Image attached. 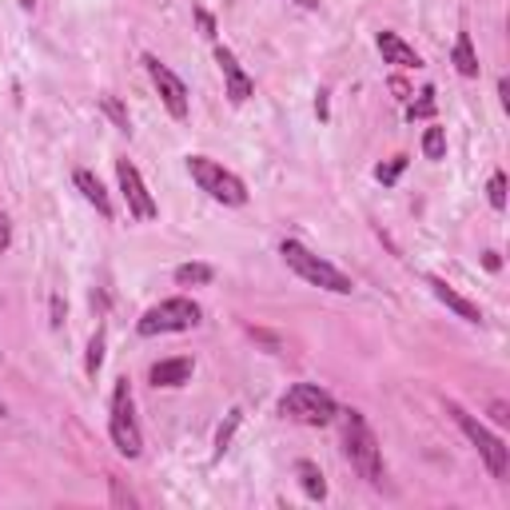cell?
I'll return each instance as SVG.
<instances>
[{
  "instance_id": "obj_24",
  "label": "cell",
  "mask_w": 510,
  "mask_h": 510,
  "mask_svg": "<svg viewBox=\"0 0 510 510\" xmlns=\"http://www.w3.org/2000/svg\"><path fill=\"white\" fill-rule=\"evenodd\" d=\"M486 191H491V204L502 212V207H506V175L494 172V175H491V188H486Z\"/></svg>"
},
{
  "instance_id": "obj_8",
  "label": "cell",
  "mask_w": 510,
  "mask_h": 510,
  "mask_svg": "<svg viewBox=\"0 0 510 510\" xmlns=\"http://www.w3.org/2000/svg\"><path fill=\"white\" fill-rule=\"evenodd\" d=\"M116 180H120V191H124L128 215H135V220H156L159 207H156V199H151V191H148V183H143V175L135 172L132 159H116Z\"/></svg>"
},
{
  "instance_id": "obj_9",
  "label": "cell",
  "mask_w": 510,
  "mask_h": 510,
  "mask_svg": "<svg viewBox=\"0 0 510 510\" xmlns=\"http://www.w3.org/2000/svg\"><path fill=\"white\" fill-rule=\"evenodd\" d=\"M143 68H148V76H151V84H156V92H159V100H164V108L172 112L175 120H183L188 116V88H183V80L175 76L172 68H167L159 56H143Z\"/></svg>"
},
{
  "instance_id": "obj_4",
  "label": "cell",
  "mask_w": 510,
  "mask_h": 510,
  "mask_svg": "<svg viewBox=\"0 0 510 510\" xmlns=\"http://www.w3.org/2000/svg\"><path fill=\"white\" fill-rule=\"evenodd\" d=\"M446 411H451V419L459 422V430L470 438V446L478 451V459L486 462V470H491L498 483H506V475H510V446L502 443L498 435H491V430L483 427V422L475 419V414L467 411V406H459L454 398H446Z\"/></svg>"
},
{
  "instance_id": "obj_19",
  "label": "cell",
  "mask_w": 510,
  "mask_h": 510,
  "mask_svg": "<svg viewBox=\"0 0 510 510\" xmlns=\"http://www.w3.org/2000/svg\"><path fill=\"white\" fill-rule=\"evenodd\" d=\"M422 156H427V159H443L446 156V132H443V128H427V132H422Z\"/></svg>"
},
{
  "instance_id": "obj_20",
  "label": "cell",
  "mask_w": 510,
  "mask_h": 510,
  "mask_svg": "<svg viewBox=\"0 0 510 510\" xmlns=\"http://www.w3.org/2000/svg\"><path fill=\"white\" fill-rule=\"evenodd\" d=\"M430 112H435V88L427 84V88L419 92V100L406 108V120H422V116H430Z\"/></svg>"
},
{
  "instance_id": "obj_5",
  "label": "cell",
  "mask_w": 510,
  "mask_h": 510,
  "mask_svg": "<svg viewBox=\"0 0 510 510\" xmlns=\"http://www.w3.org/2000/svg\"><path fill=\"white\" fill-rule=\"evenodd\" d=\"M199 319H204L199 303L188 299V295H175V299H164V303H156V307L143 311L140 323H135V331H140L143 339H151V335L191 331V327H199Z\"/></svg>"
},
{
  "instance_id": "obj_18",
  "label": "cell",
  "mask_w": 510,
  "mask_h": 510,
  "mask_svg": "<svg viewBox=\"0 0 510 510\" xmlns=\"http://www.w3.org/2000/svg\"><path fill=\"white\" fill-rule=\"evenodd\" d=\"M100 108H104V116H108L112 124L120 128V132H128V135H132V120H128V108L116 100V96H100Z\"/></svg>"
},
{
  "instance_id": "obj_13",
  "label": "cell",
  "mask_w": 510,
  "mask_h": 510,
  "mask_svg": "<svg viewBox=\"0 0 510 510\" xmlns=\"http://www.w3.org/2000/svg\"><path fill=\"white\" fill-rule=\"evenodd\" d=\"M191 359L188 355H180V359H159L156 367L148 371V379L156 382V387H183V382L191 379Z\"/></svg>"
},
{
  "instance_id": "obj_14",
  "label": "cell",
  "mask_w": 510,
  "mask_h": 510,
  "mask_svg": "<svg viewBox=\"0 0 510 510\" xmlns=\"http://www.w3.org/2000/svg\"><path fill=\"white\" fill-rule=\"evenodd\" d=\"M76 188H80V196H84L88 204H92L96 212L104 215V220H112V199H108V191H104V183L96 180L88 167H80V172H76Z\"/></svg>"
},
{
  "instance_id": "obj_10",
  "label": "cell",
  "mask_w": 510,
  "mask_h": 510,
  "mask_svg": "<svg viewBox=\"0 0 510 510\" xmlns=\"http://www.w3.org/2000/svg\"><path fill=\"white\" fill-rule=\"evenodd\" d=\"M215 64H220V72H223V80H228V100L236 104H247V96L255 92V80L247 76L243 68H239V60H236V52H231V48H215Z\"/></svg>"
},
{
  "instance_id": "obj_15",
  "label": "cell",
  "mask_w": 510,
  "mask_h": 510,
  "mask_svg": "<svg viewBox=\"0 0 510 510\" xmlns=\"http://www.w3.org/2000/svg\"><path fill=\"white\" fill-rule=\"evenodd\" d=\"M451 64H454V72H459V76H467V80L478 76V52H475V44H470V32H459V40H454V52H451Z\"/></svg>"
},
{
  "instance_id": "obj_23",
  "label": "cell",
  "mask_w": 510,
  "mask_h": 510,
  "mask_svg": "<svg viewBox=\"0 0 510 510\" xmlns=\"http://www.w3.org/2000/svg\"><path fill=\"white\" fill-rule=\"evenodd\" d=\"M403 167H406V156H395L390 164H379V172H375V175H379V183H395L398 175H403Z\"/></svg>"
},
{
  "instance_id": "obj_25",
  "label": "cell",
  "mask_w": 510,
  "mask_h": 510,
  "mask_svg": "<svg viewBox=\"0 0 510 510\" xmlns=\"http://www.w3.org/2000/svg\"><path fill=\"white\" fill-rule=\"evenodd\" d=\"M108 483H112V502H116V506H135V494L124 491V483H120V478H108Z\"/></svg>"
},
{
  "instance_id": "obj_7",
  "label": "cell",
  "mask_w": 510,
  "mask_h": 510,
  "mask_svg": "<svg viewBox=\"0 0 510 510\" xmlns=\"http://www.w3.org/2000/svg\"><path fill=\"white\" fill-rule=\"evenodd\" d=\"M188 172H191V180H196L199 188H204L207 196L215 199V204H228V207H243V204H247L243 180H239L236 172H228L223 164H215V159H207V156H188Z\"/></svg>"
},
{
  "instance_id": "obj_2",
  "label": "cell",
  "mask_w": 510,
  "mask_h": 510,
  "mask_svg": "<svg viewBox=\"0 0 510 510\" xmlns=\"http://www.w3.org/2000/svg\"><path fill=\"white\" fill-rule=\"evenodd\" d=\"M279 255H283L287 267H291L299 279H307L311 287H323V291H335V295L355 291V279H351L347 271H339L335 263H327L323 255H315L311 247H303L299 239H283V243H279Z\"/></svg>"
},
{
  "instance_id": "obj_21",
  "label": "cell",
  "mask_w": 510,
  "mask_h": 510,
  "mask_svg": "<svg viewBox=\"0 0 510 510\" xmlns=\"http://www.w3.org/2000/svg\"><path fill=\"white\" fill-rule=\"evenodd\" d=\"M100 363H104V331H96L92 335V343H88V359H84V371L96 379V371H100Z\"/></svg>"
},
{
  "instance_id": "obj_22",
  "label": "cell",
  "mask_w": 510,
  "mask_h": 510,
  "mask_svg": "<svg viewBox=\"0 0 510 510\" xmlns=\"http://www.w3.org/2000/svg\"><path fill=\"white\" fill-rule=\"evenodd\" d=\"M236 427H239V406L228 414V422H223V427H220V435H215V454H223V451H228V443H231V430H236Z\"/></svg>"
},
{
  "instance_id": "obj_16",
  "label": "cell",
  "mask_w": 510,
  "mask_h": 510,
  "mask_svg": "<svg viewBox=\"0 0 510 510\" xmlns=\"http://www.w3.org/2000/svg\"><path fill=\"white\" fill-rule=\"evenodd\" d=\"M295 478H299V486H303V494H307V498H315V502L327 498V483H323V475H319L315 462L299 459V462H295Z\"/></svg>"
},
{
  "instance_id": "obj_27",
  "label": "cell",
  "mask_w": 510,
  "mask_h": 510,
  "mask_svg": "<svg viewBox=\"0 0 510 510\" xmlns=\"http://www.w3.org/2000/svg\"><path fill=\"white\" fill-rule=\"evenodd\" d=\"M8 243H12V223H8V215L0 212V251H8Z\"/></svg>"
},
{
  "instance_id": "obj_12",
  "label": "cell",
  "mask_w": 510,
  "mask_h": 510,
  "mask_svg": "<svg viewBox=\"0 0 510 510\" xmlns=\"http://www.w3.org/2000/svg\"><path fill=\"white\" fill-rule=\"evenodd\" d=\"M379 52H382V64H395V68H422V56L406 44L398 32H379Z\"/></svg>"
},
{
  "instance_id": "obj_1",
  "label": "cell",
  "mask_w": 510,
  "mask_h": 510,
  "mask_svg": "<svg viewBox=\"0 0 510 510\" xmlns=\"http://www.w3.org/2000/svg\"><path fill=\"white\" fill-rule=\"evenodd\" d=\"M339 419H343V451H347L351 467H355L371 486H382L387 467H382V451H379L375 430L367 427V419L359 411H339Z\"/></svg>"
},
{
  "instance_id": "obj_29",
  "label": "cell",
  "mask_w": 510,
  "mask_h": 510,
  "mask_svg": "<svg viewBox=\"0 0 510 510\" xmlns=\"http://www.w3.org/2000/svg\"><path fill=\"white\" fill-rule=\"evenodd\" d=\"M315 112H319V116H323V120H327V92H319V100H315Z\"/></svg>"
},
{
  "instance_id": "obj_17",
  "label": "cell",
  "mask_w": 510,
  "mask_h": 510,
  "mask_svg": "<svg viewBox=\"0 0 510 510\" xmlns=\"http://www.w3.org/2000/svg\"><path fill=\"white\" fill-rule=\"evenodd\" d=\"M215 279V271L207 267V263H180L175 267V283L180 287H204V283H212Z\"/></svg>"
},
{
  "instance_id": "obj_30",
  "label": "cell",
  "mask_w": 510,
  "mask_h": 510,
  "mask_svg": "<svg viewBox=\"0 0 510 510\" xmlns=\"http://www.w3.org/2000/svg\"><path fill=\"white\" fill-rule=\"evenodd\" d=\"M4 414H8V406H4V403H0V419H4Z\"/></svg>"
},
{
  "instance_id": "obj_28",
  "label": "cell",
  "mask_w": 510,
  "mask_h": 510,
  "mask_svg": "<svg viewBox=\"0 0 510 510\" xmlns=\"http://www.w3.org/2000/svg\"><path fill=\"white\" fill-rule=\"evenodd\" d=\"M196 20H199V28H204V36L212 40V36H215V20H212V16H207L204 8H196Z\"/></svg>"
},
{
  "instance_id": "obj_26",
  "label": "cell",
  "mask_w": 510,
  "mask_h": 510,
  "mask_svg": "<svg viewBox=\"0 0 510 510\" xmlns=\"http://www.w3.org/2000/svg\"><path fill=\"white\" fill-rule=\"evenodd\" d=\"M491 419L498 422V427H506V422H510V411H506V403H502V398H494V403H491Z\"/></svg>"
},
{
  "instance_id": "obj_11",
  "label": "cell",
  "mask_w": 510,
  "mask_h": 510,
  "mask_svg": "<svg viewBox=\"0 0 510 510\" xmlns=\"http://www.w3.org/2000/svg\"><path fill=\"white\" fill-rule=\"evenodd\" d=\"M427 287H430V291H435V299L438 303H443V307H451L454 311V315H459V319H467V323H483V311H478V303H470L467 299V295H459V291H454V287L451 283H446V279H438V275H427Z\"/></svg>"
},
{
  "instance_id": "obj_6",
  "label": "cell",
  "mask_w": 510,
  "mask_h": 510,
  "mask_svg": "<svg viewBox=\"0 0 510 510\" xmlns=\"http://www.w3.org/2000/svg\"><path fill=\"white\" fill-rule=\"evenodd\" d=\"M108 435H112V443H116V451L124 454V459H140L143 454V435H140V422H135L132 387H128V379H116V390H112Z\"/></svg>"
},
{
  "instance_id": "obj_3",
  "label": "cell",
  "mask_w": 510,
  "mask_h": 510,
  "mask_svg": "<svg viewBox=\"0 0 510 510\" xmlns=\"http://www.w3.org/2000/svg\"><path fill=\"white\" fill-rule=\"evenodd\" d=\"M279 414L303 427H331L339 419V403L331 398V390L315 387V382H291L279 398Z\"/></svg>"
}]
</instances>
